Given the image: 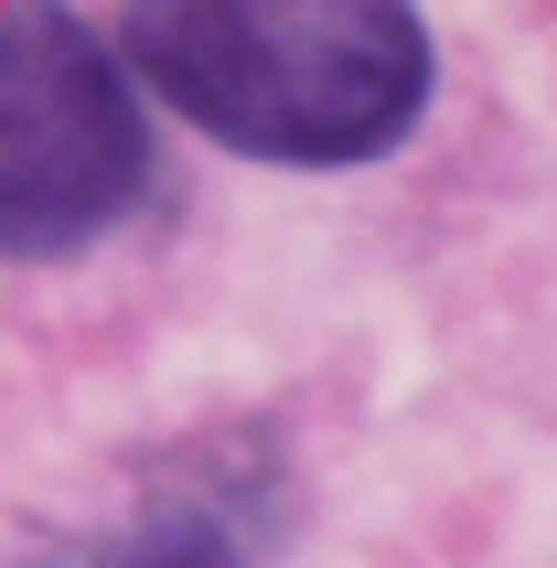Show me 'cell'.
Masks as SVG:
<instances>
[{
    "label": "cell",
    "instance_id": "6da1fadb",
    "mask_svg": "<svg viewBox=\"0 0 557 568\" xmlns=\"http://www.w3.org/2000/svg\"><path fill=\"white\" fill-rule=\"evenodd\" d=\"M129 75L257 161H375L429 108V32L397 0H215L129 11Z\"/></svg>",
    "mask_w": 557,
    "mask_h": 568
},
{
    "label": "cell",
    "instance_id": "7a4b0ae2",
    "mask_svg": "<svg viewBox=\"0 0 557 568\" xmlns=\"http://www.w3.org/2000/svg\"><path fill=\"white\" fill-rule=\"evenodd\" d=\"M0 43V225L11 257H64L140 204L151 129L129 108V64L87 22L11 11Z\"/></svg>",
    "mask_w": 557,
    "mask_h": 568
},
{
    "label": "cell",
    "instance_id": "3957f363",
    "mask_svg": "<svg viewBox=\"0 0 557 568\" xmlns=\"http://www.w3.org/2000/svg\"><path fill=\"white\" fill-rule=\"evenodd\" d=\"M278 526H290L278 450L247 440V429H225V440H193L161 473H140L129 505H108L87 537H64L43 568H269Z\"/></svg>",
    "mask_w": 557,
    "mask_h": 568
}]
</instances>
